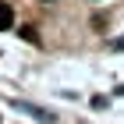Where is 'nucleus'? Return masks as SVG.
<instances>
[{
    "label": "nucleus",
    "mask_w": 124,
    "mask_h": 124,
    "mask_svg": "<svg viewBox=\"0 0 124 124\" xmlns=\"http://www.w3.org/2000/svg\"><path fill=\"white\" fill-rule=\"evenodd\" d=\"M11 25H14V11H11V4L0 0V29H11Z\"/></svg>",
    "instance_id": "nucleus-1"
},
{
    "label": "nucleus",
    "mask_w": 124,
    "mask_h": 124,
    "mask_svg": "<svg viewBox=\"0 0 124 124\" xmlns=\"http://www.w3.org/2000/svg\"><path fill=\"white\" fill-rule=\"evenodd\" d=\"M21 36L29 39V43H36V39H39V36H36V29H32V25H25V29H21Z\"/></svg>",
    "instance_id": "nucleus-2"
},
{
    "label": "nucleus",
    "mask_w": 124,
    "mask_h": 124,
    "mask_svg": "<svg viewBox=\"0 0 124 124\" xmlns=\"http://www.w3.org/2000/svg\"><path fill=\"white\" fill-rule=\"evenodd\" d=\"M114 46H117V50H124V39H117V43H114Z\"/></svg>",
    "instance_id": "nucleus-3"
}]
</instances>
